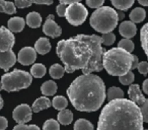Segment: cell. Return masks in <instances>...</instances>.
I'll list each match as a JSON object with an SVG mask.
<instances>
[{"mask_svg": "<svg viewBox=\"0 0 148 130\" xmlns=\"http://www.w3.org/2000/svg\"><path fill=\"white\" fill-rule=\"evenodd\" d=\"M105 0H86V4L90 8H99L103 6Z\"/></svg>", "mask_w": 148, "mask_h": 130, "instance_id": "37", "label": "cell"}, {"mask_svg": "<svg viewBox=\"0 0 148 130\" xmlns=\"http://www.w3.org/2000/svg\"><path fill=\"white\" fill-rule=\"evenodd\" d=\"M128 96H129V100L133 102L135 105L139 107L142 103L146 100V98L143 96L141 89H140L139 85H131L128 89Z\"/></svg>", "mask_w": 148, "mask_h": 130, "instance_id": "13", "label": "cell"}, {"mask_svg": "<svg viewBox=\"0 0 148 130\" xmlns=\"http://www.w3.org/2000/svg\"><path fill=\"white\" fill-rule=\"evenodd\" d=\"M139 109H140V111H141L143 122L148 123V99H146L145 101L139 106Z\"/></svg>", "mask_w": 148, "mask_h": 130, "instance_id": "34", "label": "cell"}, {"mask_svg": "<svg viewBox=\"0 0 148 130\" xmlns=\"http://www.w3.org/2000/svg\"><path fill=\"white\" fill-rule=\"evenodd\" d=\"M137 69L142 75H146L148 73V62H146V61L140 62V63L138 64Z\"/></svg>", "mask_w": 148, "mask_h": 130, "instance_id": "38", "label": "cell"}, {"mask_svg": "<svg viewBox=\"0 0 148 130\" xmlns=\"http://www.w3.org/2000/svg\"><path fill=\"white\" fill-rule=\"evenodd\" d=\"M118 12L110 6L97 8L90 17V25L99 33H112L118 25Z\"/></svg>", "mask_w": 148, "mask_h": 130, "instance_id": "5", "label": "cell"}, {"mask_svg": "<svg viewBox=\"0 0 148 130\" xmlns=\"http://www.w3.org/2000/svg\"><path fill=\"white\" fill-rule=\"evenodd\" d=\"M13 130H41L37 125H25V124H17L14 126Z\"/></svg>", "mask_w": 148, "mask_h": 130, "instance_id": "35", "label": "cell"}, {"mask_svg": "<svg viewBox=\"0 0 148 130\" xmlns=\"http://www.w3.org/2000/svg\"><path fill=\"white\" fill-rule=\"evenodd\" d=\"M73 130H93V125L86 119H78L74 124Z\"/></svg>", "mask_w": 148, "mask_h": 130, "instance_id": "29", "label": "cell"}, {"mask_svg": "<svg viewBox=\"0 0 148 130\" xmlns=\"http://www.w3.org/2000/svg\"><path fill=\"white\" fill-rule=\"evenodd\" d=\"M58 118V122L62 125H69L70 123L73 120V114L70 110H62V111L59 112L57 116Z\"/></svg>", "mask_w": 148, "mask_h": 130, "instance_id": "21", "label": "cell"}, {"mask_svg": "<svg viewBox=\"0 0 148 130\" xmlns=\"http://www.w3.org/2000/svg\"><path fill=\"white\" fill-rule=\"evenodd\" d=\"M66 9H67V6H66V4H63V3H60V4H59V5H57V7H56V11H57V14L59 15L60 17H65Z\"/></svg>", "mask_w": 148, "mask_h": 130, "instance_id": "39", "label": "cell"}, {"mask_svg": "<svg viewBox=\"0 0 148 130\" xmlns=\"http://www.w3.org/2000/svg\"><path fill=\"white\" fill-rule=\"evenodd\" d=\"M16 56L12 50L5 52H0V68L4 71L9 70L16 62Z\"/></svg>", "mask_w": 148, "mask_h": 130, "instance_id": "12", "label": "cell"}, {"mask_svg": "<svg viewBox=\"0 0 148 130\" xmlns=\"http://www.w3.org/2000/svg\"><path fill=\"white\" fill-rule=\"evenodd\" d=\"M52 106V102L50 101V99H48L47 97H41L38 98L35 102H34L33 106H32V111L34 113H39L42 110L48 109Z\"/></svg>", "mask_w": 148, "mask_h": 130, "instance_id": "16", "label": "cell"}, {"mask_svg": "<svg viewBox=\"0 0 148 130\" xmlns=\"http://www.w3.org/2000/svg\"><path fill=\"white\" fill-rule=\"evenodd\" d=\"M135 0H111L112 4L119 10H128L134 4Z\"/></svg>", "mask_w": 148, "mask_h": 130, "instance_id": "28", "label": "cell"}, {"mask_svg": "<svg viewBox=\"0 0 148 130\" xmlns=\"http://www.w3.org/2000/svg\"><path fill=\"white\" fill-rule=\"evenodd\" d=\"M60 3H63V4L66 5H70V4H73V3H79L81 0H59Z\"/></svg>", "mask_w": 148, "mask_h": 130, "instance_id": "43", "label": "cell"}, {"mask_svg": "<svg viewBox=\"0 0 148 130\" xmlns=\"http://www.w3.org/2000/svg\"><path fill=\"white\" fill-rule=\"evenodd\" d=\"M32 108L27 104H21L13 110L12 117L18 124H25L32 120Z\"/></svg>", "mask_w": 148, "mask_h": 130, "instance_id": "8", "label": "cell"}, {"mask_svg": "<svg viewBox=\"0 0 148 130\" xmlns=\"http://www.w3.org/2000/svg\"><path fill=\"white\" fill-rule=\"evenodd\" d=\"M25 23L32 29H37V28L41 27L42 25V17L40 13L33 11V12H29L27 15V19H25Z\"/></svg>", "mask_w": 148, "mask_h": 130, "instance_id": "18", "label": "cell"}, {"mask_svg": "<svg viewBox=\"0 0 148 130\" xmlns=\"http://www.w3.org/2000/svg\"><path fill=\"white\" fill-rule=\"evenodd\" d=\"M97 130H143L141 111L128 99L109 102L99 116Z\"/></svg>", "mask_w": 148, "mask_h": 130, "instance_id": "2", "label": "cell"}, {"mask_svg": "<svg viewBox=\"0 0 148 130\" xmlns=\"http://www.w3.org/2000/svg\"><path fill=\"white\" fill-rule=\"evenodd\" d=\"M15 38L12 32L5 27L0 28V52H5L11 50L14 46Z\"/></svg>", "mask_w": 148, "mask_h": 130, "instance_id": "9", "label": "cell"}, {"mask_svg": "<svg viewBox=\"0 0 148 130\" xmlns=\"http://www.w3.org/2000/svg\"><path fill=\"white\" fill-rule=\"evenodd\" d=\"M142 89H143L144 93L148 95V78L145 79V80L143 81V85H142Z\"/></svg>", "mask_w": 148, "mask_h": 130, "instance_id": "44", "label": "cell"}, {"mask_svg": "<svg viewBox=\"0 0 148 130\" xmlns=\"http://www.w3.org/2000/svg\"><path fill=\"white\" fill-rule=\"evenodd\" d=\"M32 3L35 4H45V5H51L54 0H31Z\"/></svg>", "mask_w": 148, "mask_h": 130, "instance_id": "40", "label": "cell"}, {"mask_svg": "<svg viewBox=\"0 0 148 130\" xmlns=\"http://www.w3.org/2000/svg\"><path fill=\"white\" fill-rule=\"evenodd\" d=\"M140 40H141L142 49L144 50V53L148 58V23L144 25L140 31Z\"/></svg>", "mask_w": 148, "mask_h": 130, "instance_id": "22", "label": "cell"}, {"mask_svg": "<svg viewBox=\"0 0 148 130\" xmlns=\"http://www.w3.org/2000/svg\"><path fill=\"white\" fill-rule=\"evenodd\" d=\"M103 40L97 35H77L57 44L56 53L67 73L81 70L83 74L103 69Z\"/></svg>", "mask_w": 148, "mask_h": 130, "instance_id": "1", "label": "cell"}, {"mask_svg": "<svg viewBox=\"0 0 148 130\" xmlns=\"http://www.w3.org/2000/svg\"><path fill=\"white\" fill-rule=\"evenodd\" d=\"M132 58H133V61H132L131 70H133V69H136L138 67V64H139V60H138V57L136 55H132Z\"/></svg>", "mask_w": 148, "mask_h": 130, "instance_id": "42", "label": "cell"}, {"mask_svg": "<svg viewBox=\"0 0 148 130\" xmlns=\"http://www.w3.org/2000/svg\"><path fill=\"white\" fill-rule=\"evenodd\" d=\"M0 12L6 13V14H14L16 12V6L13 2L0 0Z\"/></svg>", "mask_w": 148, "mask_h": 130, "instance_id": "23", "label": "cell"}, {"mask_svg": "<svg viewBox=\"0 0 148 130\" xmlns=\"http://www.w3.org/2000/svg\"><path fill=\"white\" fill-rule=\"evenodd\" d=\"M46 74V67L44 64L37 63L34 64L31 68V75L36 78H42Z\"/></svg>", "mask_w": 148, "mask_h": 130, "instance_id": "26", "label": "cell"}, {"mask_svg": "<svg viewBox=\"0 0 148 130\" xmlns=\"http://www.w3.org/2000/svg\"><path fill=\"white\" fill-rule=\"evenodd\" d=\"M88 15V11L81 3H73L67 6L65 17L71 25L78 27L82 25Z\"/></svg>", "mask_w": 148, "mask_h": 130, "instance_id": "7", "label": "cell"}, {"mask_svg": "<svg viewBox=\"0 0 148 130\" xmlns=\"http://www.w3.org/2000/svg\"><path fill=\"white\" fill-rule=\"evenodd\" d=\"M51 44L47 38H40L35 44V50L41 55H46L51 51Z\"/></svg>", "mask_w": 148, "mask_h": 130, "instance_id": "17", "label": "cell"}, {"mask_svg": "<svg viewBox=\"0 0 148 130\" xmlns=\"http://www.w3.org/2000/svg\"><path fill=\"white\" fill-rule=\"evenodd\" d=\"M101 40H103V44L106 46H111L115 43L116 40V36L114 33H108V34H103V37H101Z\"/></svg>", "mask_w": 148, "mask_h": 130, "instance_id": "33", "label": "cell"}, {"mask_svg": "<svg viewBox=\"0 0 148 130\" xmlns=\"http://www.w3.org/2000/svg\"><path fill=\"white\" fill-rule=\"evenodd\" d=\"M25 25V21L23 17H11L8 21H7V27L8 30L12 33H21L23 30Z\"/></svg>", "mask_w": 148, "mask_h": 130, "instance_id": "15", "label": "cell"}, {"mask_svg": "<svg viewBox=\"0 0 148 130\" xmlns=\"http://www.w3.org/2000/svg\"><path fill=\"white\" fill-rule=\"evenodd\" d=\"M50 75L53 77L54 79H60L63 77L64 73H65V68L64 66L60 65V64H53L49 69Z\"/></svg>", "mask_w": 148, "mask_h": 130, "instance_id": "24", "label": "cell"}, {"mask_svg": "<svg viewBox=\"0 0 148 130\" xmlns=\"http://www.w3.org/2000/svg\"><path fill=\"white\" fill-rule=\"evenodd\" d=\"M43 32L45 35H47L48 37L53 38V39L61 36L62 29L55 23L53 14L48 15L47 19H46L45 23L43 25Z\"/></svg>", "mask_w": 148, "mask_h": 130, "instance_id": "10", "label": "cell"}, {"mask_svg": "<svg viewBox=\"0 0 148 130\" xmlns=\"http://www.w3.org/2000/svg\"><path fill=\"white\" fill-rule=\"evenodd\" d=\"M52 106L56 110L62 111V110H65L66 107L68 106V101L63 96H56L53 99V101H52Z\"/></svg>", "mask_w": 148, "mask_h": 130, "instance_id": "27", "label": "cell"}, {"mask_svg": "<svg viewBox=\"0 0 148 130\" xmlns=\"http://www.w3.org/2000/svg\"><path fill=\"white\" fill-rule=\"evenodd\" d=\"M118 48H121V49L131 53L134 50V48H135V45H134V43L131 41V39H125V38H123V39L119 42V44H118Z\"/></svg>", "mask_w": 148, "mask_h": 130, "instance_id": "30", "label": "cell"}, {"mask_svg": "<svg viewBox=\"0 0 148 130\" xmlns=\"http://www.w3.org/2000/svg\"><path fill=\"white\" fill-rule=\"evenodd\" d=\"M8 126V123H7V119L5 117H2L0 116V130H5Z\"/></svg>", "mask_w": 148, "mask_h": 130, "instance_id": "41", "label": "cell"}, {"mask_svg": "<svg viewBox=\"0 0 148 130\" xmlns=\"http://www.w3.org/2000/svg\"><path fill=\"white\" fill-rule=\"evenodd\" d=\"M14 4L17 8H27L31 6L33 3L31 0H14Z\"/></svg>", "mask_w": 148, "mask_h": 130, "instance_id": "36", "label": "cell"}, {"mask_svg": "<svg viewBox=\"0 0 148 130\" xmlns=\"http://www.w3.org/2000/svg\"><path fill=\"white\" fill-rule=\"evenodd\" d=\"M3 104H4V103H3V99H2V97L0 96V110L3 108Z\"/></svg>", "mask_w": 148, "mask_h": 130, "instance_id": "47", "label": "cell"}, {"mask_svg": "<svg viewBox=\"0 0 148 130\" xmlns=\"http://www.w3.org/2000/svg\"><path fill=\"white\" fill-rule=\"evenodd\" d=\"M67 95L77 111L95 112L106 100L105 83L97 74H82L72 81Z\"/></svg>", "mask_w": 148, "mask_h": 130, "instance_id": "3", "label": "cell"}, {"mask_svg": "<svg viewBox=\"0 0 148 130\" xmlns=\"http://www.w3.org/2000/svg\"><path fill=\"white\" fill-rule=\"evenodd\" d=\"M33 80L31 73L27 71L14 69L9 73H5L1 77L2 89L6 91H18L29 87Z\"/></svg>", "mask_w": 148, "mask_h": 130, "instance_id": "6", "label": "cell"}, {"mask_svg": "<svg viewBox=\"0 0 148 130\" xmlns=\"http://www.w3.org/2000/svg\"><path fill=\"white\" fill-rule=\"evenodd\" d=\"M135 79V75L132 71H129L128 73H126L125 75L119 77V81L123 85H133V81Z\"/></svg>", "mask_w": 148, "mask_h": 130, "instance_id": "31", "label": "cell"}, {"mask_svg": "<svg viewBox=\"0 0 148 130\" xmlns=\"http://www.w3.org/2000/svg\"><path fill=\"white\" fill-rule=\"evenodd\" d=\"M130 21L134 23H139L141 21H143L146 17V11L144 8L141 7H136L130 13Z\"/></svg>", "mask_w": 148, "mask_h": 130, "instance_id": "19", "label": "cell"}, {"mask_svg": "<svg viewBox=\"0 0 148 130\" xmlns=\"http://www.w3.org/2000/svg\"><path fill=\"white\" fill-rule=\"evenodd\" d=\"M143 130H148V129H143Z\"/></svg>", "mask_w": 148, "mask_h": 130, "instance_id": "49", "label": "cell"}, {"mask_svg": "<svg viewBox=\"0 0 148 130\" xmlns=\"http://www.w3.org/2000/svg\"><path fill=\"white\" fill-rule=\"evenodd\" d=\"M124 98V91H122L120 87H112L108 89L107 93V99L110 102L114 101V100H119V99H123Z\"/></svg>", "mask_w": 148, "mask_h": 130, "instance_id": "25", "label": "cell"}, {"mask_svg": "<svg viewBox=\"0 0 148 130\" xmlns=\"http://www.w3.org/2000/svg\"><path fill=\"white\" fill-rule=\"evenodd\" d=\"M138 2L143 6H148V0H138Z\"/></svg>", "mask_w": 148, "mask_h": 130, "instance_id": "45", "label": "cell"}, {"mask_svg": "<svg viewBox=\"0 0 148 130\" xmlns=\"http://www.w3.org/2000/svg\"><path fill=\"white\" fill-rule=\"evenodd\" d=\"M37 59V52L32 47H25L19 51L18 56H17V61L21 65H31Z\"/></svg>", "mask_w": 148, "mask_h": 130, "instance_id": "11", "label": "cell"}, {"mask_svg": "<svg viewBox=\"0 0 148 130\" xmlns=\"http://www.w3.org/2000/svg\"><path fill=\"white\" fill-rule=\"evenodd\" d=\"M119 33L125 39H131L137 33V28L135 23H132L131 21H123L119 25Z\"/></svg>", "mask_w": 148, "mask_h": 130, "instance_id": "14", "label": "cell"}, {"mask_svg": "<svg viewBox=\"0 0 148 130\" xmlns=\"http://www.w3.org/2000/svg\"><path fill=\"white\" fill-rule=\"evenodd\" d=\"M43 130H60L59 122L55 119H49L44 123Z\"/></svg>", "mask_w": 148, "mask_h": 130, "instance_id": "32", "label": "cell"}, {"mask_svg": "<svg viewBox=\"0 0 148 130\" xmlns=\"http://www.w3.org/2000/svg\"><path fill=\"white\" fill-rule=\"evenodd\" d=\"M125 17V14L123 12H118V19H123Z\"/></svg>", "mask_w": 148, "mask_h": 130, "instance_id": "46", "label": "cell"}, {"mask_svg": "<svg viewBox=\"0 0 148 130\" xmlns=\"http://www.w3.org/2000/svg\"><path fill=\"white\" fill-rule=\"evenodd\" d=\"M132 54L121 48H113L103 53V65L110 75L123 76L131 71Z\"/></svg>", "mask_w": 148, "mask_h": 130, "instance_id": "4", "label": "cell"}, {"mask_svg": "<svg viewBox=\"0 0 148 130\" xmlns=\"http://www.w3.org/2000/svg\"><path fill=\"white\" fill-rule=\"evenodd\" d=\"M1 89H2V83L0 80V91H1Z\"/></svg>", "mask_w": 148, "mask_h": 130, "instance_id": "48", "label": "cell"}, {"mask_svg": "<svg viewBox=\"0 0 148 130\" xmlns=\"http://www.w3.org/2000/svg\"><path fill=\"white\" fill-rule=\"evenodd\" d=\"M41 91L45 97L48 96H54L57 91V83L53 80H48L42 85Z\"/></svg>", "mask_w": 148, "mask_h": 130, "instance_id": "20", "label": "cell"}]
</instances>
